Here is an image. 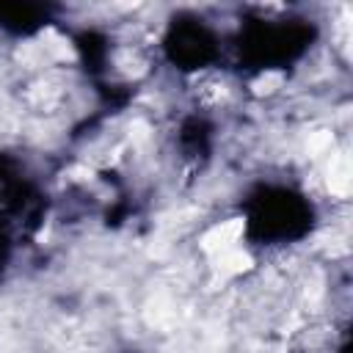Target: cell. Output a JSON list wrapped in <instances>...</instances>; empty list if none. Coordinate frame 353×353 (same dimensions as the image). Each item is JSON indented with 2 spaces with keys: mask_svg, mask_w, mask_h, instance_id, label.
<instances>
[{
  "mask_svg": "<svg viewBox=\"0 0 353 353\" xmlns=\"http://www.w3.org/2000/svg\"><path fill=\"white\" fill-rule=\"evenodd\" d=\"M243 229H245L243 218L223 221V223H218V226H212V229H207V232H204V237H201V248H204L207 254L229 251V248H234V243L240 240Z\"/></svg>",
  "mask_w": 353,
  "mask_h": 353,
  "instance_id": "cell-1",
  "label": "cell"
},
{
  "mask_svg": "<svg viewBox=\"0 0 353 353\" xmlns=\"http://www.w3.org/2000/svg\"><path fill=\"white\" fill-rule=\"evenodd\" d=\"M350 182H353V171H350L347 154L334 157L331 165H328V190L334 196H347L350 193Z\"/></svg>",
  "mask_w": 353,
  "mask_h": 353,
  "instance_id": "cell-2",
  "label": "cell"
},
{
  "mask_svg": "<svg viewBox=\"0 0 353 353\" xmlns=\"http://www.w3.org/2000/svg\"><path fill=\"white\" fill-rule=\"evenodd\" d=\"M215 268L223 273V276H234V273H245L254 268V259L251 254L240 251V248H229V251H221L215 254Z\"/></svg>",
  "mask_w": 353,
  "mask_h": 353,
  "instance_id": "cell-3",
  "label": "cell"
},
{
  "mask_svg": "<svg viewBox=\"0 0 353 353\" xmlns=\"http://www.w3.org/2000/svg\"><path fill=\"white\" fill-rule=\"evenodd\" d=\"M41 50L44 55H50L52 61H74V50L69 44V39L58 36L55 30H44L41 33Z\"/></svg>",
  "mask_w": 353,
  "mask_h": 353,
  "instance_id": "cell-4",
  "label": "cell"
},
{
  "mask_svg": "<svg viewBox=\"0 0 353 353\" xmlns=\"http://www.w3.org/2000/svg\"><path fill=\"white\" fill-rule=\"evenodd\" d=\"M281 83H284V74H281V72H265V74H259V77L251 83V91H254L256 97H268V94H273L276 88H281Z\"/></svg>",
  "mask_w": 353,
  "mask_h": 353,
  "instance_id": "cell-5",
  "label": "cell"
},
{
  "mask_svg": "<svg viewBox=\"0 0 353 353\" xmlns=\"http://www.w3.org/2000/svg\"><path fill=\"white\" fill-rule=\"evenodd\" d=\"M331 146H334V135H331L328 130H317V132L309 135L306 152H309V154H323V152L331 149Z\"/></svg>",
  "mask_w": 353,
  "mask_h": 353,
  "instance_id": "cell-6",
  "label": "cell"
},
{
  "mask_svg": "<svg viewBox=\"0 0 353 353\" xmlns=\"http://www.w3.org/2000/svg\"><path fill=\"white\" fill-rule=\"evenodd\" d=\"M41 55H44V50H41V44H33V41H28V44H22V47H19V52H17V58H19L22 63H28V66H39V61H41Z\"/></svg>",
  "mask_w": 353,
  "mask_h": 353,
  "instance_id": "cell-7",
  "label": "cell"
},
{
  "mask_svg": "<svg viewBox=\"0 0 353 353\" xmlns=\"http://www.w3.org/2000/svg\"><path fill=\"white\" fill-rule=\"evenodd\" d=\"M130 138H132V143H146L149 141V124L141 121V119H135L130 124Z\"/></svg>",
  "mask_w": 353,
  "mask_h": 353,
  "instance_id": "cell-8",
  "label": "cell"
},
{
  "mask_svg": "<svg viewBox=\"0 0 353 353\" xmlns=\"http://www.w3.org/2000/svg\"><path fill=\"white\" fill-rule=\"evenodd\" d=\"M323 295V279L320 276H314V281H312V287L306 290V298H312V301H317Z\"/></svg>",
  "mask_w": 353,
  "mask_h": 353,
  "instance_id": "cell-9",
  "label": "cell"
},
{
  "mask_svg": "<svg viewBox=\"0 0 353 353\" xmlns=\"http://www.w3.org/2000/svg\"><path fill=\"white\" fill-rule=\"evenodd\" d=\"M69 176H72V179H91V176H94V171H91V168H85V165H74V168L69 171Z\"/></svg>",
  "mask_w": 353,
  "mask_h": 353,
  "instance_id": "cell-10",
  "label": "cell"
}]
</instances>
